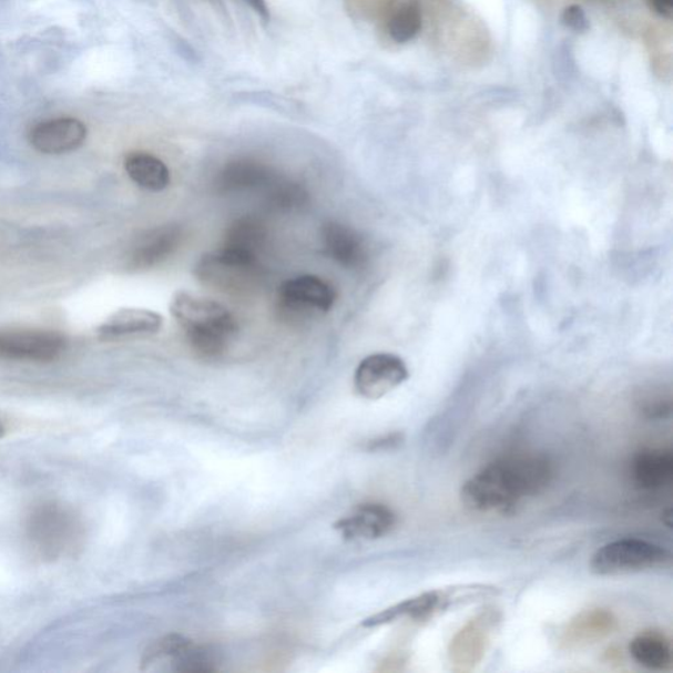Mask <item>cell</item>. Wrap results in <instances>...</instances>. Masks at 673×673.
Masks as SVG:
<instances>
[{"label": "cell", "mask_w": 673, "mask_h": 673, "mask_svg": "<svg viewBox=\"0 0 673 673\" xmlns=\"http://www.w3.org/2000/svg\"><path fill=\"white\" fill-rule=\"evenodd\" d=\"M552 475V465L544 456L531 452L508 456L472 475L463 485L460 499L473 512H507L547 490Z\"/></svg>", "instance_id": "1"}, {"label": "cell", "mask_w": 673, "mask_h": 673, "mask_svg": "<svg viewBox=\"0 0 673 673\" xmlns=\"http://www.w3.org/2000/svg\"><path fill=\"white\" fill-rule=\"evenodd\" d=\"M421 4L424 26L439 53L470 68L483 67L491 60L490 31L462 0H421Z\"/></svg>", "instance_id": "2"}, {"label": "cell", "mask_w": 673, "mask_h": 673, "mask_svg": "<svg viewBox=\"0 0 673 673\" xmlns=\"http://www.w3.org/2000/svg\"><path fill=\"white\" fill-rule=\"evenodd\" d=\"M170 312L186 333L193 350L205 358L222 356L238 330L230 309L207 297L175 294Z\"/></svg>", "instance_id": "3"}, {"label": "cell", "mask_w": 673, "mask_h": 673, "mask_svg": "<svg viewBox=\"0 0 673 673\" xmlns=\"http://www.w3.org/2000/svg\"><path fill=\"white\" fill-rule=\"evenodd\" d=\"M27 533L39 554L52 561L73 554L81 547L83 526L72 509L42 502L28 516Z\"/></svg>", "instance_id": "4"}, {"label": "cell", "mask_w": 673, "mask_h": 673, "mask_svg": "<svg viewBox=\"0 0 673 673\" xmlns=\"http://www.w3.org/2000/svg\"><path fill=\"white\" fill-rule=\"evenodd\" d=\"M670 563L671 552L661 544L626 538L594 552L590 569L598 577H622L663 569Z\"/></svg>", "instance_id": "5"}, {"label": "cell", "mask_w": 673, "mask_h": 673, "mask_svg": "<svg viewBox=\"0 0 673 673\" xmlns=\"http://www.w3.org/2000/svg\"><path fill=\"white\" fill-rule=\"evenodd\" d=\"M336 297L335 288L320 276H296L278 288L276 310L281 320L300 324L329 314Z\"/></svg>", "instance_id": "6"}, {"label": "cell", "mask_w": 673, "mask_h": 673, "mask_svg": "<svg viewBox=\"0 0 673 673\" xmlns=\"http://www.w3.org/2000/svg\"><path fill=\"white\" fill-rule=\"evenodd\" d=\"M258 275V258L225 247L204 255L196 266V276L204 282V285L224 293H237L247 288Z\"/></svg>", "instance_id": "7"}, {"label": "cell", "mask_w": 673, "mask_h": 673, "mask_svg": "<svg viewBox=\"0 0 673 673\" xmlns=\"http://www.w3.org/2000/svg\"><path fill=\"white\" fill-rule=\"evenodd\" d=\"M217 662L215 650L197 646L187 638L174 634L153 642L141 661L144 670L164 664L170 671L188 673L215 671Z\"/></svg>", "instance_id": "8"}, {"label": "cell", "mask_w": 673, "mask_h": 673, "mask_svg": "<svg viewBox=\"0 0 673 673\" xmlns=\"http://www.w3.org/2000/svg\"><path fill=\"white\" fill-rule=\"evenodd\" d=\"M490 593L492 591L488 590L487 587H465L460 588V590L455 588V590L450 591L425 592L419 594V596L404 600L399 604L373 615V618L364 622V626L375 628L402 619H428L430 615L457 604V602L483 598Z\"/></svg>", "instance_id": "9"}, {"label": "cell", "mask_w": 673, "mask_h": 673, "mask_svg": "<svg viewBox=\"0 0 673 673\" xmlns=\"http://www.w3.org/2000/svg\"><path fill=\"white\" fill-rule=\"evenodd\" d=\"M500 615L493 609H487L458 630L449 644L451 670L459 673L471 672L483 661L492 643Z\"/></svg>", "instance_id": "10"}, {"label": "cell", "mask_w": 673, "mask_h": 673, "mask_svg": "<svg viewBox=\"0 0 673 673\" xmlns=\"http://www.w3.org/2000/svg\"><path fill=\"white\" fill-rule=\"evenodd\" d=\"M68 347L60 333L42 329L0 330V358L26 363H53Z\"/></svg>", "instance_id": "11"}, {"label": "cell", "mask_w": 673, "mask_h": 673, "mask_svg": "<svg viewBox=\"0 0 673 673\" xmlns=\"http://www.w3.org/2000/svg\"><path fill=\"white\" fill-rule=\"evenodd\" d=\"M408 377V367L400 357L378 353L359 364L354 375V387L363 398L378 400L400 387Z\"/></svg>", "instance_id": "12"}, {"label": "cell", "mask_w": 673, "mask_h": 673, "mask_svg": "<svg viewBox=\"0 0 673 673\" xmlns=\"http://www.w3.org/2000/svg\"><path fill=\"white\" fill-rule=\"evenodd\" d=\"M619 628L615 615L608 609H585L572 618L559 635V647L578 651L593 646L611 636Z\"/></svg>", "instance_id": "13"}, {"label": "cell", "mask_w": 673, "mask_h": 673, "mask_svg": "<svg viewBox=\"0 0 673 673\" xmlns=\"http://www.w3.org/2000/svg\"><path fill=\"white\" fill-rule=\"evenodd\" d=\"M182 238V230L176 225H162L145 232L128 253L126 267L132 272H145L164 264L179 249Z\"/></svg>", "instance_id": "14"}, {"label": "cell", "mask_w": 673, "mask_h": 673, "mask_svg": "<svg viewBox=\"0 0 673 673\" xmlns=\"http://www.w3.org/2000/svg\"><path fill=\"white\" fill-rule=\"evenodd\" d=\"M88 139V128L75 118H59L34 125L30 143L44 154H67L80 149Z\"/></svg>", "instance_id": "15"}, {"label": "cell", "mask_w": 673, "mask_h": 673, "mask_svg": "<svg viewBox=\"0 0 673 673\" xmlns=\"http://www.w3.org/2000/svg\"><path fill=\"white\" fill-rule=\"evenodd\" d=\"M396 526V516L391 509L377 502H368L353 510L335 528L346 540L373 541L391 533Z\"/></svg>", "instance_id": "16"}, {"label": "cell", "mask_w": 673, "mask_h": 673, "mask_svg": "<svg viewBox=\"0 0 673 673\" xmlns=\"http://www.w3.org/2000/svg\"><path fill=\"white\" fill-rule=\"evenodd\" d=\"M162 324H164V320L157 312L143 308H124L111 315L99 327L98 335L104 341L153 336L160 332Z\"/></svg>", "instance_id": "17"}, {"label": "cell", "mask_w": 673, "mask_h": 673, "mask_svg": "<svg viewBox=\"0 0 673 673\" xmlns=\"http://www.w3.org/2000/svg\"><path fill=\"white\" fill-rule=\"evenodd\" d=\"M322 236L325 252L337 264L346 268H357L365 264L367 259L365 241L350 226L329 222L323 226Z\"/></svg>", "instance_id": "18"}, {"label": "cell", "mask_w": 673, "mask_h": 673, "mask_svg": "<svg viewBox=\"0 0 673 673\" xmlns=\"http://www.w3.org/2000/svg\"><path fill=\"white\" fill-rule=\"evenodd\" d=\"M634 483L644 491H657L671 486L673 456L667 449H644L632 462Z\"/></svg>", "instance_id": "19"}, {"label": "cell", "mask_w": 673, "mask_h": 673, "mask_svg": "<svg viewBox=\"0 0 673 673\" xmlns=\"http://www.w3.org/2000/svg\"><path fill=\"white\" fill-rule=\"evenodd\" d=\"M275 176L272 169L253 160H236L226 164L217 176L220 193H239L261 186H268Z\"/></svg>", "instance_id": "20"}, {"label": "cell", "mask_w": 673, "mask_h": 673, "mask_svg": "<svg viewBox=\"0 0 673 673\" xmlns=\"http://www.w3.org/2000/svg\"><path fill=\"white\" fill-rule=\"evenodd\" d=\"M124 169L130 179L139 187L161 193L170 184V172L164 161L146 152H133L128 154Z\"/></svg>", "instance_id": "21"}, {"label": "cell", "mask_w": 673, "mask_h": 673, "mask_svg": "<svg viewBox=\"0 0 673 673\" xmlns=\"http://www.w3.org/2000/svg\"><path fill=\"white\" fill-rule=\"evenodd\" d=\"M630 655L642 667L663 672L672 667V647L667 636L657 632L636 635L629 646Z\"/></svg>", "instance_id": "22"}, {"label": "cell", "mask_w": 673, "mask_h": 673, "mask_svg": "<svg viewBox=\"0 0 673 673\" xmlns=\"http://www.w3.org/2000/svg\"><path fill=\"white\" fill-rule=\"evenodd\" d=\"M386 31L396 44L412 41L424 28L421 0H401L385 20Z\"/></svg>", "instance_id": "23"}, {"label": "cell", "mask_w": 673, "mask_h": 673, "mask_svg": "<svg viewBox=\"0 0 673 673\" xmlns=\"http://www.w3.org/2000/svg\"><path fill=\"white\" fill-rule=\"evenodd\" d=\"M266 238L267 231L259 220L243 217L236 220L226 230L222 247L259 258V252L264 249Z\"/></svg>", "instance_id": "24"}, {"label": "cell", "mask_w": 673, "mask_h": 673, "mask_svg": "<svg viewBox=\"0 0 673 673\" xmlns=\"http://www.w3.org/2000/svg\"><path fill=\"white\" fill-rule=\"evenodd\" d=\"M646 45L651 65L656 75L664 81L671 80L672 73V30L664 27H650L646 31Z\"/></svg>", "instance_id": "25"}, {"label": "cell", "mask_w": 673, "mask_h": 673, "mask_svg": "<svg viewBox=\"0 0 673 673\" xmlns=\"http://www.w3.org/2000/svg\"><path fill=\"white\" fill-rule=\"evenodd\" d=\"M401 0H344L347 16L365 23H377L388 18Z\"/></svg>", "instance_id": "26"}, {"label": "cell", "mask_w": 673, "mask_h": 673, "mask_svg": "<svg viewBox=\"0 0 673 673\" xmlns=\"http://www.w3.org/2000/svg\"><path fill=\"white\" fill-rule=\"evenodd\" d=\"M275 181V180H274ZM268 184V202L278 210L300 207L307 201V193L297 183L274 182Z\"/></svg>", "instance_id": "27"}, {"label": "cell", "mask_w": 673, "mask_h": 673, "mask_svg": "<svg viewBox=\"0 0 673 673\" xmlns=\"http://www.w3.org/2000/svg\"><path fill=\"white\" fill-rule=\"evenodd\" d=\"M642 409L649 417H664V415L671 412V398L670 396L665 398L662 392H656V389H653V392L650 391L644 396Z\"/></svg>", "instance_id": "28"}, {"label": "cell", "mask_w": 673, "mask_h": 673, "mask_svg": "<svg viewBox=\"0 0 673 673\" xmlns=\"http://www.w3.org/2000/svg\"><path fill=\"white\" fill-rule=\"evenodd\" d=\"M563 23L577 32H583L588 28V19L585 13L577 4L567 7L563 12Z\"/></svg>", "instance_id": "29"}, {"label": "cell", "mask_w": 673, "mask_h": 673, "mask_svg": "<svg viewBox=\"0 0 673 673\" xmlns=\"http://www.w3.org/2000/svg\"><path fill=\"white\" fill-rule=\"evenodd\" d=\"M649 11L657 19L671 23L673 17V0H643Z\"/></svg>", "instance_id": "30"}, {"label": "cell", "mask_w": 673, "mask_h": 673, "mask_svg": "<svg viewBox=\"0 0 673 673\" xmlns=\"http://www.w3.org/2000/svg\"><path fill=\"white\" fill-rule=\"evenodd\" d=\"M402 442V435L392 434L387 435L385 437L374 439L370 443H368V449L370 450H387L395 448Z\"/></svg>", "instance_id": "31"}, {"label": "cell", "mask_w": 673, "mask_h": 673, "mask_svg": "<svg viewBox=\"0 0 673 673\" xmlns=\"http://www.w3.org/2000/svg\"><path fill=\"white\" fill-rule=\"evenodd\" d=\"M241 2L249 6L265 24L271 23V10H268L266 0H241Z\"/></svg>", "instance_id": "32"}, {"label": "cell", "mask_w": 673, "mask_h": 673, "mask_svg": "<svg viewBox=\"0 0 673 673\" xmlns=\"http://www.w3.org/2000/svg\"><path fill=\"white\" fill-rule=\"evenodd\" d=\"M6 434V427L2 421V419H0V438H2Z\"/></svg>", "instance_id": "33"}, {"label": "cell", "mask_w": 673, "mask_h": 673, "mask_svg": "<svg viewBox=\"0 0 673 673\" xmlns=\"http://www.w3.org/2000/svg\"><path fill=\"white\" fill-rule=\"evenodd\" d=\"M541 2H543V3H548V4H549V3H551V2H554V0H541Z\"/></svg>", "instance_id": "34"}, {"label": "cell", "mask_w": 673, "mask_h": 673, "mask_svg": "<svg viewBox=\"0 0 673 673\" xmlns=\"http://www.w3.org/2000/svg\"><path fill=\"white\" fill-rule=\"evenodd\" d=\"M207 2H218V0H207Z\"/></svg>", "instance_id": "35"}]
</instances>
